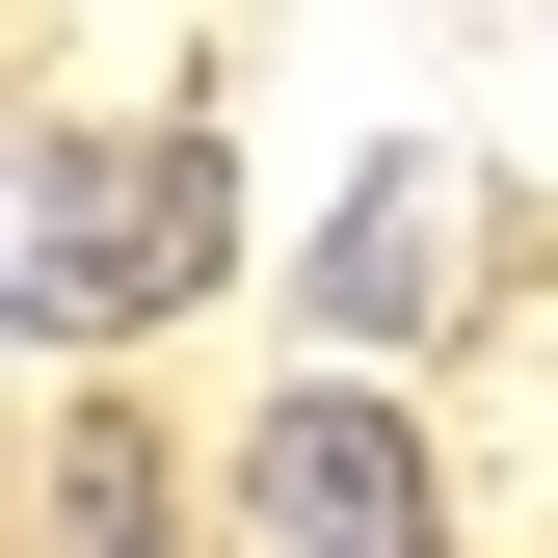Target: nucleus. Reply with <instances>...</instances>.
Here are the masks:
<instances>
[{"label": "nucleus", "mask_w": 558, "mask_h": 558, "mask_svg": "<svg viewBox=\"0 0 558 558\" xmlns=\"http://www.w3.org/2000/svg\"><path fill=\"white\" fill-rule=\"evenodd\" d=\"M53 558H160V452L133 426H53Z\"/></svg>", "instance_id": "nucleus-4"}, {"label": "nucleus", "mask_w": 558, "mask_h": 558, "mask_svg": "<svg viewBox=\"0 0 558 558\" xmlns=\"http://www.w3.org/2000/svg\"><path fill=\"white\" fill-rule=\"evenodd\" d=\"M214 240H240V160H214V133H53L0 293H27L53 345H107V319H160V293H214Z\"/></svg>", "instance_id": "nucleus-1"}, {"label": "nucleus", "mask_w": 558, "mask_h": 558, "mask_svg": "<svg viewBox=\"0 0 558 558\" xmlns=\"http://www.w3.org/2000/svg\"><path fill=\"white\" fill-rule=\"evenodd\" d=\"M240 532L266 558H452V506H426V426H399V399H266L240 426Z\"/></svg>", "instance_id": "nucleus-2"}, {"label": "nucleus", "mask_w": 558, "mask_h": 558, "mask_svg": "<svg viewBox=\"0 0 558 558\" xmlns=\"http://www.w3.org/2000/svg\"><path fill=\"white\" fill-rule=\"evenodd\" d=\"M426 293H452V186L373 160V186H345V240H319V319H426Z\"/></svg>", "instance_id": "nucleus-3"}]
</instances>
